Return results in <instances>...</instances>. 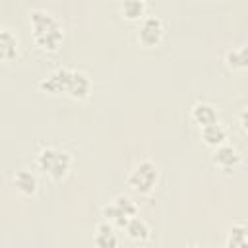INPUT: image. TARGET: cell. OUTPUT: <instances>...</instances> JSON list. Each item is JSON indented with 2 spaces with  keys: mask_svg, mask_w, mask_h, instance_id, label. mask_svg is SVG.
<instances>
[{
  "mask_svg": "<svg viewBox=\"0 0 248 248\" xmlns=\"http://www.w3.org/2000/svg\"><path fill=\"white\" fill-rule=\"evenodd\" d=\"M124 229H126L128 236H130L132 240H136V242H145V240H149V236H151V229H149V225H147L143 219H140L138 215L132 217Z\"/></svg>",
  "mask_w": 248,
  "mask_h": 248,
  "instance_id": "7c38bea8",
  "label": "cell"
},
{
  "mask_svg": "<svg viewBox=\"0 0 248 248\" xmlns=\"http://www.w3.org/2000/svg\"><path fill=\"white\" fill-rule=\"evenodd\" d=\"M190 118L194 124H198L200 128H205L209 124H215L219 122V116H217V110L213 105L209 103H196L190 110Z\"/></svg>",
  "mask_w": 248,
  "mask_h": 248,
  "instance_id": "52a82bcc",
  "label": "cell"
},
{
  "mask_svg": "<svg viewBox=\"0 0 248 248\" xmlns=\"http://www.w3.org/2000/svg\"><path fill=\"white\" fill-rule=\"evenodd\" d=\"M39 87L45 93H50V95L64 93V95H68L72 99H85L89 95V91H91V79L81 70L56 68L46 78L41 79Z\"/></svg>",
  "mask_w": 248,
  "mask_h": 248,
  "instance_id": "6da1fadb",
  "label": "cell"
},
{
  "mask_svg": "<svg viewBox=\"0 0 248 248\" xmlns=\"http://www.w3.org/2000/svg\"><path fill=\"white\" fill-rule=\"evenodd\" d=\"M93 242L97 246H101V248H114V246H118V236L114 232V225L108 223V221L101 223L97 227V232H95Z\"/></svg>",
  "mask_w": 248,
  "mask_h": 248,
  "instance_id": "30bf717a",
  "label": "cell"
},
{
  "mask_svg": "<svg viewBox=\"0 0 248 248\" xmlns=\"http://www.w3.org/2000/svg\"><path fill=\"white\" fill-rule=\"evenodd\" d=\"M136 215H138V205L130 196H116L108 205L103 207V217L114 227H122V229Z\"/></svg>",
  "mask_w": 248,
  "mask_h": 248,
  "instance_id": "5b68a950",
  "label": "cell"
},
{
  "mask_svg": "<svg viewBox=\"0 0 248 248\" xmlns=\"http://www.w3.org/2000/svg\"><path fill=\"white\" fill-rule=\"evenodd\" d=\"M229 248H244L248 246V227L242 223H234L231 225L229 232H227V242Z\"/></svg>",
  "mask_w": 248,
  "mask_h": 248,
  "instance_id": "5bb4252c",
  "label": "cell"
},
{
  "mask_svg": "<svg viewBox=\"0 0 248 248\" xmlns=\"http://www.w3.org/2000/svg\"><path fill=\"white\" fill-rule=\"evenodd\" d=\"M238 122H240V128L248 134V108H244L242 112H240V116H238Z\"/></svg>",
  "mask_w": 248,
  "mask_h": 248,
  "instance_id": "e0dca14e",
  "label": "cell"
},
{
  "mask_svg": "<svg viewBox=\"0 0 248 248\" xmlns=\"http://www.w3.org/2000/svg\"><path fill=\"white\" fill-rule=\"evenodd\" d=\"M16 56H17V39L8 27H2V31H0V58H2V62H10Z\"/></svg>",
  "mask_w": 248,
  "mask_h": 248,
  "instance_id": "9c48e42d",
  "label": "cell"
},
{
  "mask_svg": "<svg viewBox=\"0 0 248 248\" xmlns=\"http://www.w3.org/2000/svg\"><path fill=\"white\" fill-rule=\"evenodd\" d=\"M145 6H147V0H122V14L126 19L136 21L143 17Z\"/></svg>",
  "mask_w": 248,
  "mask_h": 248,
  "instance_id": "2e32d148",
  "label": "cell"
},
{
  "mask_svg": "<svg viewBox=\"0 0 248 248\" xmlns=\"http://www.w3.org/2000/svg\"><path fill=\"white\" fill-rule=\"evenodd\" d=\"M163 21L157 16H147L141 19L140 31H138V39L143 46H155L159 45V41L163 39Z\"/></svg>",
  "mask_w": 248,
  "mask_h": 248,
  "instance_id": "8992f818",
  "label": "cell"
},
{
  "mask_svg": "<svg viewBox=\"0 0 248 248\" xmlns=\"http://www.w3.org/2000/svg\"><path fill=\"white\" fill-rule=\"evenodd\" d=\"M35 163H37L39 170H43L52 180H62L70 172L72 155L68 151H64V149H58L54 145H48V147H43L37 153Z\"/></svg>",
  "mask_w": 248,
  "mask_h": 248,
  "instance_id": "3957f363",
  "label": "cell"
},
{
  "mask_svg": "<svg viewBox=\"0 0 248 248\" xmlns=\"http://www.w3.org/2000/svg\"><path fill=\"white\" fill-rule=\"evenodd\" d=\"M238 161H240V155H238V151H236L232 145H229V143H221L219 147H215L213 163H215L217 167L229 170V169H232L234 165H238Z\"/></svg>",
  "mask_w": 248,
  "mask_h": 248,
  "instance_id": "ba28073f",
  "label": "cell"
},
{
  "mask_svg": "<svg viewBox=\"0 0 248 248\" xmlns=\"http://www.w3.org/2000/svg\"><path fill=\"white\" fill-rule=\"evenodd\" d=\"M202 140H203L207 145H211V147H219L221 143L227 141V130H225V126L219 124V122L209 124V126L202 128Z\"/></svg>",
  "mask_w": 248,
  "mask_h": 248,
  "instance_id": "4fadbf2b",
  "label": "cell"
},
{
  "mask_svg": "<svg viewBox=\"0 0 248 248\" xmlns=\"http://www.w3.org/2000/svg\"><path fill=\"white\" fill-rule=\"evenodd\" d=\"M225 62L231 70H248V43L240 45L234 50H229Z\"/></svg>",
  "mask_w": 248,
  "mask_h": 248,
  "instance_id": "9a60e30c",
  "label": "cell"
},
{
  "mask_svg": "<svg viewBox=\"0 0 248 248\" xmlns=\"http://www.w3.org/2000/svg\"><path fill=\"white\" fill-rule=\"evenodd\" d=\"M14 184L23 196H33L37 192V176L27 169H21L14 174Z\"/></svg>",
  "mask_w": 248,
  "mask_h": 248,
  "instance_id": "8fae6325",
  "label": "cell"
},
{
  "mask_svg": "<svg viewBox=\"0 0 248 248\" xmlns=\"http://www.w3.org/2000/svg\"><path fill=\"white\" fill-rule=\"evenodd\" d=\"M29 23H31V35L33 43L46 52H56L64 41V27L60 21L45 12V10H33L29 14Z\"/></svg>",
  "mask_w": 248,
  "mask_h": 248,
  "instance_id": "7a4b0ae2",
  "label": "cell"
},
{
  "mask_svg": "<svg viewBox=\"0 0 248 248\" xmlns=\"http://www.w3.org/2000/svg\"><path fill=\"white\" fill-rule=\"evenodd\" d=\"M159 180V167L151 159L140 161L128 174V186L138 194H149Z\"/></svg>",
  "mask_w": 248,
  "mask_h": 248,
  "instance_id": "277c9868",
  "label": "cell"
}]
</instances>
